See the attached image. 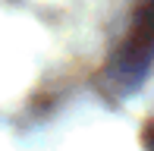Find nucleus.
<instances>
[{
	"label": "nucleus",
	"mask_w": 154,
	"mask_h": 151,
	"mask_svg": "<svg viewBox=\"0 0 154 151\" xmlns=\"http://www.w3.org/2000/svg\"><path fill=\"white\" fill-rule=\"evenodd\" d=\"M151 63H154V0H142L132 13L129 32L107 66V79H113L120 88H132Z\"/></svg>",
	"instance_id": "f257e3e1"
},
{
	"label": "nucleus",
	"mask_w": 154,
	"mask_h": 151,
	"mask_svg": "<svg viewBox=\"0 0 154 151\" xmlns=\"http://www.w3.org/2000/svg\"><path fill=\"white\" fill-rule=\"evenodd\" d=\"M145 145H148V151H154V123H148V132H145Z\"/></svg>",
	"instance_id": "f03ea898"
}]
</instances>
